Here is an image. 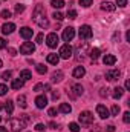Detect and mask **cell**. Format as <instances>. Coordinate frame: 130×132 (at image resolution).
Instances as JSON below:
<instances>
[{
	"label": "cell",
	"mask_w": 130,
	"mask_h": 132,
	"mask_svg": "<svg viewBox=\"0 0 130 132\" xmlns=\"http://www.w3.org/2000/svg\"><path fill=\"white\" fill-rule=\"evenodd\" d=\"M46 45L49 46V48H57V45H58V35L55 32H51L48 37H46Z\"/></svg>",
	"instance_id": "8992f818"
},
{
	"label": "cell",
	"mask_w": 130,
	"mask_h": 132,
	"mask_svg": "<svg viewBox=\"0 0 130 132\" xmlns=\"http://www.w3.org/2000/svg\"><path fill=\"white\" fill-rule=\"evenodd\" d=\"M99 95H101V97H107V89H104V88H103V89H101V92H99Z\"/></svg>",
	"instance_id": "bcb514c9"
},
{
	"label": "cell",
	"mask_w": 130,
	"mask_h": 132,
	"mask_svg": "<svg viewBox=\"0 0 130 132\" xmlns=\"http://www.w3.org/2000/svg\"><path fill=\"white\" fill-rule=\"evenodd\" d=\"M23 11H25V5H15V12L17 14H20Z\"/></svg>",
	"instance_id": "8d00e7d4"
},
{
	"label": "cell",
	"mask_w": 130,
	"mask_h": 132,
	"mask_svg": "<svg viewBox=\"0 0 130 132\" xmlns=\"http://www.w3.org/2000/svg\"><path fill=\"white\" fill-rule=\"evenodd\" d=\"M92 3H94L92 0H80V5H81V6H84V8H89Z\"/></svg>",
	"instance_id": "1f68e13d"
},
{
	"label": "cell",
	"mask_w": 130,
	"mask_h": 132,
	"mask_svg": "<svg viewBox=\"0 0 130 132\" xmlns=\"http://www.w3.org/2000/svg\"><path fill=\"white\" fill-rule=\"evenodd\" d=\"M5 111H6V114L8 115H12V112H14V103L11 101V100H8V101H5Z\"/></svg>",
	"instance_id": "44dd1931"
},
{
	"label": "cell",
	"mask_w": 130,
	"mask_h": 132,
	"mask_svg": "<svg viewBox=\"0 0 130 132\" xmlns=\"http://www.w3.org/2000/svg\"><path fill=\"white\" fill-rule=\"evenodd\" d=\"M116 5L121 6V8H124V6H127V0H116Z\"/></svg>",
	"instance_id": "f35d334b"
},
{
	"label": "cell",
	"mask_w": 130,
	"mask_h": 132,
	"mask_svg": "<svg viewBox=\"0 0 130 132\" xmlns=\"http://www.w3.org/2000/svg\"><path fill=\"white\" fill-rule=\"evenodd\" d=\"M17 101H18V104H20V108H23V109H25V108L28 106V103H26V97H25L23 94L17 97Z\"/></svg>",
	"instance_id": "d4e9b609"
},
{
	"label": "cell",
	"mask_w": 130,
	"mask_h": 132,
	"mask_svg": "<svg viewBox=\"0 0 130 132\" xmlns=\"http://www.w3.org/2000/svg\"><path fill=\"white\" fill-rule=\"evenodd\" d=\"M14 31H15V25L11 23V22H9V23H5V25L2 26V32L3 34H12Z\"/></svg>",
	"instance_id": "5bb4252c"
},
{
	"label": "cell",
	"mask_w": 130,
	"mask_h": 132,
	"mask_svg": "<svg viewBox=\"0 0 130 132\" xmlns=\"http://www.w3.org/2000/svg\"><path fill=\"white\" fill-rule=\"evenodd\" d=\"M60 57H61V59H66V60L72 57V48H70L69 43H66V45H63V46L60 48Z\"/></svg>",
	"instance_id": "52a82bcc"
},
{
	"label": "cell",
	"mask_w": 130,
	"mask_h": 132,
	"mask_svg": "<svg viewBox=\"0 0 130 132\" xmlns=\"http://www.w3.org/2000/svg\"><path fill=\"white\" fill-rule=\"evenodd\" d=\"M35 129H37V131H43V129H44V125H41V123H38V125H37V126H35Z\"/></svg>",
	"instance_id": "ee69618b"
},
{
	"label": "cell",
	"mask_w": 130,
	"mask_h": 132,
	"mask_svg": "<svg viewBox=\"0 0 130 132\" xmlns=\"http://www.w3.org/2000/svg\"><path fill=\"white\" fill-rule=\"evenodd\" d=\"M51 80H52V83H58V81H61V80H63V71H55V72L52 74Z\"/></svg>",
	"instance_id": "d6986e66"
},
{
	"label": "cell",
	"mask_w": 130,
	"mask_h": 132,
	"mask_svg": "<svg viewBox=\"0 0 130 132\" xmlns=\"http://www.w3.org/2000/svg\"><path fill=\"white\" fill-rule=\"evenodd\" d=\"M0 15H2L3 19H9V17H11V11H8V9H3Z\"/></svg>",
	"instance_id": "836d02e7"
},
{
	"label": "cell",
	"mask_w": 130,
	"mask_h": 132,
	"mask_svg": "<svg viewBox=\"0 0 130 132\" xmlns=\"http://www.w3.org/2000/svg\"><path fill=\"white\" fill-rule=\"evenodd\" d=\"M0 68H2V60H0Z\"/></svg>",
	"instance_id": "f5cc1de1"
},
{
	"label": "cell",
	"mask_w": 130,
	"mask_h": 132,
	"mask_svg": "<svg viewBox=\"0 0 130 132\" xmlns=\"http://www.w3.org/2000/svg\"><path fill=\"white\" fill-rule=\"evenodd\" d=\"M52 17H54L55 20H58V22H61V20H63V14H61V12H58V11H55V12L52 14Z\"/></svg>",
	"instance_id": "4dcf8cb0"
},
{
	"label": "cell",
	"mask_w": 130,
	"mask_h": 132,
	"mask_svg": "<svg viewBox=\"0 0 130 132\" xmlns=\"http://www.w3.org/2000/svg\"><path fill=\"white\" fill-rule=\"evenodd\" d=\"M67 17H69L70 20L77 19V11H75V9H69V11H67Z\"/></svg>",
	"instance_id": "f546056e"
},
{
	"label": "cell",
	"mask_w": 130,
	"mask_h": 132,
	"mask_svg": "<svg viewBox=\"0 0 130 132\" xmlns=\"http://www.w3.org/2000/svg\"><path fill=\"white\" fill-rule=\"evenodd\" d=\"M90 57H92V60H97L98 57H99V49H98V48L90 49Z\"/></svg>",
	"instance_id": "4316f807"
},
{
	"label": "cell",
	"mask_w": 130,
	"mask_h": 132,
	"mask_svg": "<svg viewBox=\"0 0 130 132\" xmlns=\"http://www.w3.org/2000/svg\"><path fill=\"white\" fill-rule=\"evenodd\" d=\"M58 111H60L61 114H70V112H72V106L67 104V103H61L60 108H58Z\"/></svg>",
	"instance_id": "7402d4cb"
},
{
	"label": "cell",
	"mask_w": 130,
	"mask_h": 132,
	"mask_svg": "<svg viewBox=\"0 0 130 132\" xmlns=\"http://www.w3.org/2000/svg\"><path fill=\"white\" fill-rule=\"evenodd\" d=\"M69 129L70 132H80V126L78 123H69Z\"/></svg>",
	"instance_id": "f1b7e54d"
},
{
	"label": "cell",
	"mask_w": 130,
	"mask_h": 132,
	"mask_svg": "<svg viewBox=\"0 0 130 132\" xmlns=\"http://www.w3.org/2000/svg\"><path fill=\"white\" fill-rule=\"evenodd\" d=\"M28 120H29V117H28V115H23L22 118H20V117H18V118H11V120H9V125H11V129H12V132L23 131V129L26 128Z\"/></svg>",
	"instance_id": "7a4b0ae2"
},
{
	"label": "cell",
	"mask_w": 130,
	"mask_h": 132,
	"mask_svg": "<svg viewBox=\"0 0 130 132\" xmlns=\"http://www.w3.org/2000/svg\"><path fill=\"white\" fill-rule=\"evenodd\" d=\"M3 48H6V40L0 37V49H3Z\"/></svg>",
	"instance_id": "7bdbcfd3"
},
{
	"label": "cell",
	"mask_w": 130,
	"mask_h": 132,
	"mask_svg": "<svg viewBox=\"0 0 130 132\" xmlns=\"http://www.w3.org/2000/svg\"><path fill=\"white\" fill-rule=\"evenodd\" d=\"M11 75H12V72H11V71H5L2 77H3L5 80H9V78H11Z\"/></svg>",
	"instance_id": "74e56055"
},
{
	"label": "cell",
	"mask_w": 130,
	"mask_h": 132,
	"mask_svg": "<svg viewBox=\"0 0 130 132\" xmlns=\"http://www.w3.org/2000/svg\"><path fill=\"white\" fill-rule=\"evenodd\" d=\"M6 92H8V88H6V85L0 83V95H5Z\"/></svg>",
	"instance_id": "e575fe53"
},
{
	"label": "cell",
	"mask_w": 130,
	"mask_h": 132,
	"mask_svg": "<svg viewBox=\"0 0 130 132\" xmlns=\"http://www.w3.org/2000/svg\"><path fill=\"white\" fill-rule=\"evenodd\" d=\"M3 106H5V104H0V111H2V109H3Z\"/></svg>",
	"instance_id": "816d5d0a"
},
{
	"label": "cell",
	"mask_w": 130,
	"mask_h": 132,
	"mask_svg": "<svg viewBox=\"0 0 130 132\" xmlns=\"http://www.w3.org/2000/svg\"><path fill=\"white\" fill-rule=\"evenodd\" d=\"M49 128H51V129H58L57 123H54V121H51V123H49Z\"/></svg>",
	"instance_id": "7dc6e473"
},
{
	"label": "cell",
	"mask_w": 130,
	"mask_h": 132,
	"mask_svg": "<svg viewBox=\"0 0 130 132\" xmlns=\"http://www.w3.org/2000/svg\"><path fill=\"white\" fill-rule=\"evenodd\" d=\"M35 69H37V72H38V74H41V75L48 72V68H46L44 65H37V68H35Z\"/></svg>",
	"instance_id": "83f0119b"
},
{
	"label": "cell",
	"mask_w": 130,
	"mask_h": 132,
	"mask_svg": "<svg viewBox=\"0 0 130 132\" xmlns=\"http://www.w3.org/2000/svg\"><path fill=\"white\" fill-rule=\"evenodd\" d=\"M123 95H124V89H123V88H119V86H118V88H115V89H113V98H121V97H123Z\"/></svg>",
	"instance_id": "cb8c5ba5"
},
{
	"label": "cell",
	"mask_w": 130,
	"mask_h": 132,
	"mask_svg": "<svg viewBox=\"0 0 130 132\" xmlns=\"http://www.w3.org/2000/svg\"><path fill=\"white\" fill-rule=\"evenodd\" d=\"M51 5H52L54 8L60 9V8H63V6H64V2H63V0H51Z\"/></svg>",
	"instance_id": "484cf974"
},
{
	"label": "cell",
	"mask_w": 130,
	"mask_h": 132,
	"mask_svg": "<svg viewBox=\"0 0 130 132\" xmlns=\"http://www.w3.org/2000/svg\"><path fill=\"white\" fill-rule=\"evenodd\" d=\"M46 60H48V63L57 66V65H58V62H60V55H57V54H48Z\"/></svg>",
	"instance_id": "e0dca14e"
},
{
	"label": "cell",
	"mask_w": 130,
	"mask_h": 132,
	"mask_svg": "<svg viewBox=\"0 0 130 132\" xmlns=\"http://www.w3.org/2000/svg\"><path fill=\"white\" fill-rule=\"evenodd\" d=\"M32 19L40 28H48V26H49V22H48V19H46V11H44V6H43V5H37V6H35Z\"/></svg>",
	"instance_id": "6da1fadb"
},
{
	"label": "cell",
	"mask_w": 130,
	"mask_h": 132,
	"mask_svg": "<svg viewBox=\"0 0 130 132\" xmlns=\"http://www.w3.org/2000/svg\"><path fill=\"white\" fill-rule=\"evenodd\" d=\"M0 121H2V117H0Z\"/></svg>",
	"instance_id": "db71d44e"
},
{
	"label": "cell",
	"mask_w": 130,
	"mask_h": 132,
	"mask_svg": "<svg viewBox=\"0 0 130 132\" xmlns=\"http://www.w3.org/2000/svg\"><path fill=\"white\" fill-rule=\"evenodd\" d=\"M43 38H44V35H43V34H38L35 40H37V43H43Z\"/></svg>",
	"instance_id": "b9f144b4"
},
{
	"label": "cell",
	"mask_w": 130,
	"mask_h": 132,
	"mask_svg": "<svg viewBox=\"0 0 130 132\" xmlns=\"http://www.w3.org/2000/svg\"><path fill=\"white\" fill-rule=\"evenodd\" d=\"M107 132H115V126L113 125H110V126H107V129H106Z\"/></svg>",
	"instance_id": "c3c4849f"
},
{
	"label": "cell",
	"mask_w": 130,
	"mask_h": 132,
	"mask_svg": "<svg viewBox=\"0 0 130 132\" xmlns=\"http://www.w3.org/2000/svg\"><path fill=\"white\" fill-rule=\"evenodd\" d=\"M0 132H8V128H3V126H0Z\"/></svg>",
	"instance_id": "681fc988"
},
{
	"label": "cell",
	"mask_w": 130,
	"mask_h": 132,
	"mask_svg": "<svg viewBox=\"0 0 130 132\" xmlns=\"http://www.w3.org/2000/svg\"><path fill=\"white\" fill-rule=\"evenodd\" d=\"M23 85H25V81H23L22 78H14V80H12V83H11V88H12V89H15V91H18V89H22V88H23Z\"/></svg>",
	"instance_id": "2e32d148"
},
{
	"label": "cell",
	"mask_w": 130,
	"mask_h": 132,
	"mask_svg": "<svg viewBox=\"0 0 130 132\" xmlns=\"http://www.w3.org/2000/svg\"><path fill=\"white\" fill-rule=\"evenodd\" d=\"M70 91H72L73 97H78V95H81V94H83V86H81V85H72Z\"/></svg>",
	"instance_id": "ffe728a7"
},
{
	"label": "cell",
	"mask_w": 130,
	"mask_h": 132,
	"mask_svg": "<svg viewBox=\"0 0 130 132\" xmlns=\"http://www.w3.org/2000/svg\"><path fill=\"white\" fill-rule=\"evenodd\" d=\"M119 111H121V109H119V106H118V104H113V106H112V115H118V114H119Z\"/></svg>",
	"instance_id": "d6a6232c"
},
{
	"label": "cell",
	"mask_w": 130,
	"mask_h": 132,
	"mask_svg": "<svg viewBox=\"0 0 130 132\" xmlns=\"http://www.w3.org/2000/svg\"><path fill=\"white\" fill-rule=\"evenodd\" d=\"M20 35H22L25 40H29V38L32 37V29H31V28H28V26H25V28H22V29H20Z\"/></svg>",
	"instance_id": "9a60e30c"
},
{
	"label": "cell",
	"mask_w": 130,
	"mask_h": 132,
	"mask_svg": "<svg viewBox=\"0 0 130 132\" xmlns=\"http://www.w3.org/2000/svg\"><path fill=\"white\" fill-rule=\"evenodd\" d=\"M101 9L112 12V11H115V5H113L112 2H103V3H101Z\"/></svg>",
	"instance_id": "ac0fdd59"
},
{
	"label": "cell",
	"mask_w": 130,
	"mask_h": 132,
	"mask_svg": "<svg viewBox=\"0 0 130 132\" xmlns=\"http://www.w3.org/2000/svg\"><path fill=\"white\" fill-rule=\"evenodd\" d=\"M123 121L124 123H130V112H124V115H123Z\"/></svg>",
	"instance_id": "d590c367"
},
{
	"label": "cell",
	"mask_w": 130,
	"mask_h": 132,
	"mask_svg": "<svg viewBox=\"0 0 130 132\" xmlns=\"http://www.w3.org/2000/svg\"><path fill=\"white\" fill-rule=\"evenodd\" d=\"M103 62H104V65L106 66H112V65L116 63V57H115L113 54H106L104 59H103Z\"/></svg>",
	"instance_id": "7c38bea8"
},
{
	"label": "cell",
	"mask_w": 130,
	"mask_h": 132,
	"mask_svg": "<svg viewBox=\"0 0 130 132\" xmlns=\"http://www.w3.org/2000/svg\"><path fill=\"white\" fill-rule=\"evenodd\" d=\"M35 104H37L38 109H43V108L48 106V98H46L44 95H38V97L35 98Z\"/></svg>",
	"instance_id": "8fae6325"
},
{
	"label": "cell",
	"mask_w": 130,
	"mask_h": 132,
	"mask_svg": "<svg viewBox=\"0 0 130 132\" xmlns=\"http://www.w3.org/2000/svg\"><path fill=\"white\" fill-rule=\"evenodd\" d=\"M94 121V114L89 112V111H84L80 114V123L81 125H90Z\"/></svg>",
	"instance_id": "3957f363"
},
{
	"label": "cell",
	"mask_w": 130,
	"mask_h": 132,
	"mask_svg": "<svg viewBox=\"0 0 130 132\" xmlns=\"http://www.w3.org/2000/svg\"><path fill=\"white\" fill-rule=\"evenodd\" d=\"M126 89H130V81H129V80L126 81Z\"/></svg>",
	"instance_id": "f907efd6"
},
{
	"label": "cell",
	"mask_w": 130,
	"mask_h": 132,
	"mask_svg": "<svg viewBox=\"0 0 130 132\" xmlns=\"http://www.w3.org/2000/svg\"><path fill=\"white\" fill-rule=\"evenodd\" d=\"M41 89H43V85H41V83H37V85L34 86V91H35V92H40Z\"/></svg>",
	"instance_id": "ab89813d"
},
{
	"label": "cell",
	"mask_w": 130,
	"mask_h": 132,
	"mask_svg": "<svg viewBox=\"0 0 130 132\" xmlns=\"http://www.w3.org/2000/svg\"><path fill=\"white\" fill-rule=\"evenodd\" d=\"M34 51H35V45H34L32 42H25V43L20 46V52H22V54H25V55L32 54Z\"/></svg>",
	"instance_id": "277c9868"
},
{
	"label": "cell",
	"mask_w": 130,
	"mask_h": 132,
	"mask_svg": "<svg viewBox=\"0 0 130 132\" xmlns=\"http://www.w3.org/2000/svg\"><path fill=\"white\" fill-rule=\"evenodd\" d=\"M119 77H121V72L118 69H112V71H107L106 72V80H109V81H115Z\"/></svg>",
	"instance_id": "ba28073f"
},
{
	"label": "cell",
	"mask_w": 130,
	"mask_h": 132,
	"mask_svg": "<svg viewBox=\"0 0 130 132\" xmlns=\"http://www.w3.org/2000/svg\"><path fill=\"white\" fill-rule=\"evenodd\" d=\"M73 37H75V29H73L72 26L66 28L64 31H63V40H64V42H70Z\"/></svg>",
	"instance_id": "9c48e42d"
},
{
	"label": "cell",
	"mask_w": 130,
	"mask_h": 132,
	"mask_svg": "<svg viewBox=\"0 0 130 132\" xmlns=\"http://www.w3.org/2000/svg\"><path fill=\"white\" fill-rule=\"evenodd\" d=\"M97 114L101 117V118H107L110 114H109V109L104 106V104H98L97 106Z\"/></svg>",
	"instance_id": "30bf717a"
},
{
	"label": "cell",
	"mask_w": 130,
	"mask_h": 132,
	"mask_svg": "<svg viewBox=\"0 0 130 132\" xmlns=\"http://www.w3.org/2000/svg\"><path fill=\"white\" fill-rule=\"evenodd\" d=\"M84 74H86V69H84L83 66H77V68L73 69V72H72L73 78H83V77H84Z\"/></svg>",
	"instance_id": "4fadbf2b"
},
{
	"label": "cell",
	"mask_w": 130,
	"mask_h": 132,
	"mask_svg": "<svg viewBox=\"0 0 130 132\" xmlns=\"http://www.w3.org/2000/svg\"><path fill=\"white\" fill-rule=\"evenodd\" d=\"M92 28L89 26V25H83L81 28H80V38H83V40H87V38H90L92 37Z\"/></svg>",
	"instance_id": "5b68a950"
},
{
	"label": "cell",
	"mask_w": 130,
	"mask_h": 132,
	"mask_svg": "<svg viewBox=\"0 0 130 132\" xmlns=\"http://www.w3.org/2000/svg\"><path fill=\"white\" fill-rule=\"evenodd\" d=\"M55 114H57V109H55V108H51V109L48 111V115H51V117H55Z\"/></svg>",
	"instance_id": "60d3db41"
},
{
	"label": "cell",
	"mask_w": 130,
	"mask_h": 132,
	"mask_svg": "<svg viewBox=\"0 0 130 132\" xmlns=\"http://www.w3.org/2000/svg\"><path fill=\"white\" fill-rule=\"evenodd\" d=\"M8 52H9L11 55H17V51H15L14 48H9V49H8Z\"/></svg>",
	"instance_id": "f6af8a7d"
},
{
	"label": "cell",
	"mask_w": 130,
	"mask_h": 132,
	"mask_svg": "<svg viewBox=\"0 0 130 132\" xmlns=\"http://www.w3.org/2000/svg\"><path fill=\"white\" fill-rule=\"evenodd\" d=\"M20 78H22L23 81H28V80H31V78H32V74H31V71H28V69H23V71L20 72Z\"/></svg>",
	"instance_id": "603a6c76"
}]
</instances>
